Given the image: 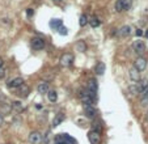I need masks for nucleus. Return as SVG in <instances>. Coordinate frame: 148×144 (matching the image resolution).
<instances>
[{
	"mask_svg": "<svg viewBox=\"0 0 148 144\" xmlns=\"http://www.w3.org/2000/svg\"><path fill=\"white\" fill-rule=\"evenodd\" d=\"M21 84H24L23 77H14V79H12L11 81L8 83V88H11V89H14V88H18Z\"/></svg>",
	"mask_w": 148,
	"mask_h": 144,
	"instance_id": "10",
	"label": "nucleus"
},
{
	"mask_svg": "<svg viewBox=\"0 0 148 144\" xmlns=\"http://www.w3.org/2000/svg\"><path fill=\"white\" fill-rule=\"evenodd\" d=\"M88 139H89V141H91V144H100L101 143L100 132H97V131H94V130L88 132Z\"/></svg>",
	"mask_w": 148,
	"mask_h": 144,
	"instance_id": "4",
	"label": "nucleus"
},
{
	"mask_svg": "<svg viewBox=\"0 0 148 144\" xmlns=\"http://www.w3.org/2000/svg\"><path fill=\"white\" fill-rule=\"evenodd\" d=\"M132 50L136 54H143L145 51V43L140 40L134 41V43H132Z\"/></svg>",
	"mask_w": 148,
	"mask_h": 144,
	"instance_id": "5",
	"label": "nucleus"
},
{
	"mask_svg": "<svg viewBox=\"0 0 148 144\" xmlns=\"http://www.w3.org/2000/svg\"><path fill=\"white\" fill-rule=\"evenodd\" d=\"M144 35H145V37H147V38H148V29H147V30H145V33H144Z\"/></svg>",
	"mask_w": 148,
	"mask_h": 144,
	"instance_id": "34",
	"label": "nucleus"
},
{
	"mask_svg": "<svg viewBox=\"0 0 148 144\" xmlns=\"http://www.w3.org/2000/svg\"><path fill=\"white\" fill-rule=\"evenodd\" d=\"M135 33H136V35H138V37H140V35H143V31H142V29H136V31H135Z\"/></svg>",
	"mask_w": 148,
	"mask_h": 144,
	"instance_id": "31",
	"label": "nucleus"
},
{
	"mask_svg": "<svg viewBox=\"0 0 148 144\" xmlns=\"http://www.w3.org/2000/svg\"><path fill=\"white\" fill-rule=\"evenodd\" d=\"M3 66H4V60L0 58V68H3Z\"/></svg>",
	"mask_w": 148,
	"mask_h": 144,
	"instance_id": "32",
	"label": "nucleus"
},
{
	"mask_svg": "<svg viewBox=\"0 0 148 144\" xmlns=\"http://www.w3.org/2000/svg\"><path fill=\"white\" fill-rule=\"evenodd\" d=\"M128 91H130V93L132 94V96H136V94L139 93V91H138L136 85H130V87H128Z\"/></svg>",
	"mask_w": 148,
	"mask_h": 144,
	"instance_id": "24",
	"label": "nucleus"
},
{
	"mask_svg": "<svg viewBox=\"0 0 148 144\" xmlns=\"http://www.w3.org/2000/svg\"><path fill=\"white\" fill-rule=\"evenodd\" d=\"M64 114L63 113H58L57 115L54 117V121H53V126H54V127H57V126H59L60 123H62L63 121H64Z\"/></svg>",
	"mask_w": 148,
	"mask_h": 144,
	"instance_id": "14",
	"label": "nucleus"
},
{
	"mask_svg": "<svg viewBox=\"0 0 148 144\" xmlns=\"http://www.w3.org/2000/svg\"><path fill=\"white\" fill-rule=\"evenodd\" d=\"M88 23H89V20H88V16H87V14H81V16H80V20H79L80 26H85Z\"/></svg>",
	"mask_w": 148,
	"mask_h": 144,
	"instance_id": "22",
	"label": "nucleus"
},
{
	"mask_svg": "<svg viewBox=\"0 0 148 144\" xmlns=\"http://www.w3.org/2000/svg\"><path fill=\"white\" fill-rule=\"evenodd\" d=\"M4 77H5V71H4L3 68H0V80L4 79Z\"/></svg>",
	"mask_w": 148,
	"mask_h": 144,
	"instance_id": "30",
	"label": "nucleus"
},
{
	"mask_svg": "<svg viewBox=\"0 0 148 144\" xmlns=\"http://www.w3.org/2000/svg\"><path fill=\"white\" fill-rule=\"evenodd\" d=\"M55 4H59V3H62V0H53Z\"/></svg>",
	"mask_w": 148,
	"mask_h": 144,
	"instance_id": "33",
	"label": "nucleus"
},
{
	"mask_svg": "<svg viewBox=\"0 0 148 144\" xmlns=\"http://www.w3.org/2000/svg\"><path fill=\"white\" fill-rule=\"evenodd\" d=\"M33 13H34V11H33L31 8L26 9V14H28V17H31V16H33Z\"/></svg>",
	"mask_w": 148,
	"mask_h": 144,
	"instance_id": "29",
	"label": "nucleus"
},
{
	"mask_svg": "<svg viewBox=\"0 0 148 144\" xmlns=\"http://www.w3.org/2000/svg\"><path fill=\"white\" fill-rule=\"evenodd\" d=\"M130 33H131V26H128V25H123L122 28L119 29L121 37H127V35H130Z\"/></svg>",
	"mask_w": 148,
	"mask_h": 144,
	"instance_id": "15",
	"label": "nucleus"
},
{
	"mask_svg": "<svg viewBox=\"0 0 148 144\" xmlns=\"http://www.w3.org/2000/svg\"><path fill=\"white\" fill-rule=\"evenodd\" d=\"M31 47L34 50H42L45 47V40L40 37H34L31 40Z\"/></svg>",
	"mask_w": 148,
	"mask_h": 144,
	"instance_id": "6",
	"label": "nucleus"
},
{
	"mask_svg": "<svg viewBox=\"0 0 148 144\" xmlns=\"http://www.w3.org/2000/svg\"><path fill=\"white\" fill-rule=\"evenodd\" d=\"M28 140L30 144H38V143H41V140H42V135H41L38 131H31L28 136Z\"/></svg>",
	"mask_w": 148,
	"mask_h": 144,
	"instance_id": "3",
	"label": "nucleus"
},
{
	"mask_svg": "<svg viewBox=\"0 0 148 144\" xmlns=\"http://www.w3.org/2000/svg\"><path fill=\"white\" fill-rule=\"evenodd\" d=\"M12 107H13L14 110H17V111H23L24 110V106H23V104H21L20 101H13L12 102Z\"/></svg>",
	"mask_w": 148,
	"mask_h": 144,
	"instance_id": "20",
	"label": "nucleus"
},
{
	"mask_svg": "<svg viewBox=\"0 0 148 144\" xmlns=\"http://www.w3.org/2000/svg\"><path fill=\"white\" fill-rule=\"evenodd\" d=\"M128 7H130L128 0H117V3H115V11L122 12V11H125V9H127Z\"/></svg>",
	"mask_w": 148,
	"mask_h": 144,
	"instance_id": "8",
	"label": "nucleus"
},
{
	"mask_svg": "<svg viewBox=\"0 0 148 144\" xmlns=\"http://www.w3.org/2000/svg\"><path fill=\"white\" fill-rule=\"evenodd\" d=\"M1 123H3V118H1V115H0V126H1Z\"/></svg>",
	"mask_w": 148,
	"mask_h": 144,
	"instance_id": "35",
	"label": "nucleus"
},
{
	"mask_svg": "<svg viewBox=\"0 0 148 144\" xmlns=\"http://www.w3.org/2000/svg\"><path fill=\"white\" fill-rule=\"evenodd\" d=\"M128 75H130V79L132 80V81H139V80H140L139 71H138L135 67H132V68H131V70H130V72H128Z\"/></svg>",
	"mask_w": 148,
	"mask_h": 144,
	"instance_id": "11",
	"label": "nucleus"
},
{
	"mask_svg": "<svg viewBox=\"0 0 148 144\" xmlns=\"http://www.w3.org/2000/svg\"><path fill=\"white\" fill-rule=\"evenodd\" d=\"M29 93H30V88H29L26 84H21L20 87H18V92H17V94H18L20 97L25 98V97H28V96H29Z\"/></svg>",
	"mask_w": 148,
	"mask_h": 144,
	"instance_id": "9",
	"label": "nucleus"
},
{
	"mask_svg": "<svg viewBox=\"0 0 148 144\" xmlns=\"http://www.w3.org/2000/svg\"><path fill=\"white\" fill-rule=\"evenodd\" d=\"M94 70H96V74L97 75H102L104 72H105V64H104L102 62H98Z\"/></svg>",
	"mask_w": 148,
	"mask_h": 144,
	"instance_id": "17",
	"label": "nucleus"
},
{
	"mask_svg": "<svg viewBox=\"0 0 148 144\" xmlns=\"http://www.w3.org/2000/svg\"><path fill=\"white\" fill-rule=\"evenodd\" d=\"M87 89H88V91H91V92H94V93H96V92H97V81H96V80H94V79H91V80H89Z\"/></svg>",
	"mask_w": 148,
	"mask_h": 144,
	"instance_id": "16",
	"label": "nucleus"
},
{
	"mask_svg": "<svg viewBox=\"0 0 148 144\" xmlns=\"http://www.w3.org/2000/svg\"><path fill=\"white\" fill-rule=\"evenodd\" d=\"M76 48H77V51H80V53H83V51H85L87 46H85V43H84V42H81V41H80V42L76 45Z\"/></svg>",
	"mask_w": 148,
	"mask_h": 144,
	"instance_id": "25",
	"label": "nucleus"
},
{
	"mask_svg": "<svg viewBox=\"0 0 148 144\" xmlns=\"http://www.w3.org/2000/svg\"><path fill=\"white\" fill-rule=\"evenodd\" d=\"M89 24H91L92 28H98L100 26V20L96 18V17H92L91 20H89Z\"/></svg>",
	"mask_w": 148,
	"mask_h": 144,
	"instance_id": "23",
	"label": "nucleus"
},
{
	"mask_svg": "<svg viewBox=\"0 0 148 144\" xmlns=\"http://www.w3.org/2000/svg\"><path fill=\"white\" fill-rule=\"evenodd\" d=\"M58 30H59V33L62 34V35H65V34H67V28H64V26H60Z\"/></svg>",
	"mask_w": 148,
	"mask_h": 144,
	"instance_id": "27",
	"label": "nucleus"
},
{
	"mask_svg": "<svg viewBox=\"0 0 148 144\" xmlns=\"http://www.w3.org/2000/svg\"><path fill=\"white\" fill-rule=\"evenodd\" d=\"M47 97H48V101L50 102H55L58 100V93L55 91H48L47 92Z\"/></svg>",
	"mask_w": 148,
	"mask_h": 144,
	"instance_id": "19",
	"label": "nucleus"
},
{
	"mask_svg": "<svg viewBox=\"0 0 148 144\" xmlns=\"http://www.w3.org/2000/svg\"><path fill=\"white\" fill-rule=\"evenodd\" d=\"M97 114V110L94 109L92 105H88V106H85V115L88 117V118H94Z\"/></svg>",
	"mask_w": 148,
	"mask_h": 144,
	"instance_id": "13",
	"label": "nucleus"
},
{
	"mask_svg": "<svg viewBox=\"0 0 148 144\" xmlns=\"http://www.w3.org/2000/svg\"><path fill=\"white\" fill-rule=\"evenodd\" d=\"M140 104H142V106H148V97L143 96L142 100H140Z\"/></svg>",
	"mask_w": 148,
	"mask_h": 144,
	"instance_id": "26",
	"label": "nucleus"
},
{
	"mask_svg": "<svg viewBox=\"0 0 148 144\" xmlns=\"http://www.w3.org/2000/svg\"><path fill=\"white\" fill-rule=\"evenodd\" d=\"M147 85H148V80H145V79L144 80H139V81L136 83V88H138V91H139V93L144 89L145 87H147Z\"/></svg>",
	"mask_w": 148,
	"mask_h": 144,
	"instance_id": "18",
	"label": "nucleus"
},
{
	"mask_svg": "<svg viewBox=\"0 0 148 144\" xmlns=\"http://www.w3.org/2000/svg\"><path fill=\"white\" fill-rule=\"evenodd\" d=\"M50 26H51V28H54L55 30H58V29L60 28V26H62V20H53V21H50Z\"/></svg>",
	"mask_w": 148,
	"mask_h": 144,
	"instance_id": "21",
	"label": "nucleus"
},
{
	"mask_svg": "<svg viewBox=\"0 0 148 144\" xmlns=\"http://www.w3.org/2000/svg\"><path fill=\"white\" fill-rule=\"evenodd\" d=\"M74 60H75V58H74V55L72 54H70V53H65V54H63L62 57H60V66H63V67H70V66L74 63Z\"/></svg>",
	"mask_w": 148,
	"mask_h": 144,
	"instance_id": "2",
	"label": "nucleus"
},
{
	"mask_svg": "<svg viewBox=\"0 0 148 144\" xmlns=\"http://www.w3.org/2000/svg\"><path fill=\"white\" fill-rule=\"evenodd\" d=\"M140 93H142V96H145V97H148V85H147V87L144 88V89H143L142 92H140Z\"/></svg>",
	"mask_w": 148,
	"mask_h": 144,
	"instance_id": "28",
	"label": "nucleus"
},
{
	"mask_svg": "<svg viewBox=\"0 0 148 144\" xmlns=\"http://www.w3.org/2000/svg\"><path fill=\"white\" fill-rule=\"evenodd\" d=\"M37 91H38V93H41V94L47 93V92L50 91V89H48V83H46V81L40 83L38 87H37Z\"/></svg>",
	"mask_w": 148,
	"mask_h": 144,
	"instance_id": "12",
	"label": "nucleus"
},
{
	"mask_svg": "<svg viewBox=\"0 0 148 144\" xmlns=\"http://www.w3.org/2000/svg\"><path fill=\"white\" fill-rule=\"evenodd\" d=\"M80 100H81V102H83L85 106H88V105H92L94 101V98H96V93L94 92H91V91H81L79 94Z\"/></svg>",
	"mask_w": 148,
	"mask_h": 144,
	"instance_id": "1",
	"label": "nucleus"
},
{
	"mask_svg": "<svg viewBox=\"0 0 148 144\" xmlns=\"http://www.w3.org/2000/svg\"><path fill=\"white\" fill-rule=\"evenodd\" d=\"M134 67L136 68L139 72H142V71H144L145 68H147V59L145 58H138L136 60H135V63H134Z\"/></svg>",
	"mask_w": 148,
	"mask_h": 144,
	"instance_id": "7",
	"label": "nucleus"
}]
</instances>
